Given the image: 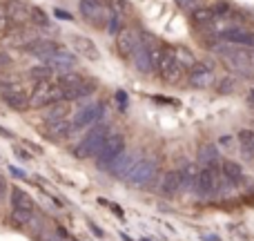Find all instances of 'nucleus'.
Returning <instances> with one entry per match:
<instances>
[{"mask_svg": "<svg viewBox=\"0 0 254 241\" xmlns=\"http://www.w3.org/2000/svg\"><path fill=\"white\" fill-rule=\"evenodd\" d=\"M112 134L110 125L107 123H96L94 127H89V132L80 139V143L76 145L74 150H71V154L78 159H89V157H96L98 152H101L103 143L107 141V136Z\"/></svg>", "mask_w": 254, "mask_h": 241, "instance_id": "f257e3e1", "label": "nucleus"}, {"mask_svg": "<svg viewBox=\"0 0 254 241\" xmlns=\"http://www.w3.org/2000/svg\"><path fill=\"white\" fill-rule=\"evenodd\" d=\"M156 72H158V76H161L165 83H170V85H176L185 76V72L181 70L179 63H176V45L163 43L161 58H158Z\"/></svg>", "mask_w": 254, "mask_h": 241, "instance_id": "f03ea898", "label": "nucleus"}, {"mask_svg": "<svg viewBox=\"0 0 254 241\" xmlns=\"http://www.w3.org/2000/svg\"><path fill=\"white\" fill-rule=\"evenodd\" d=\"M58 101H65L63 98V87L58 83H52V80H43V83H36L34 92L29 96V107L45 110V107L54 105Z\"/></svg>", "mask_w": 254, "mask_h": 241, "instance_id": "7ed1b4c3", "label": "nucleus"}, {"mask_svg": "<svg viewBox=\"0 0 254 241\" xmlns=\"http://www.w3.org/2000/svg\"><path fill=\"white\" fill-rule=\"evenodd\" d=\"M125 148H127V141H125L123 134H110L107 136V141L103 143L101 152L94 157L96 159L98 170H107V165H110L114 159H119L121 154L125 152Z\"/></svg>", "mask_w": 254, "mask_h": 241, "instance_id": "20e7f679", "label": "nucleus"}, {"mask_svg": "<svg viewBox=\"0 0 254 241\" xmlns=\"http://www.w3.org/2000/svg\"><path fill=\"white\" fill-rule=\"evenodd\" d=\"M103 114H105V103L103 101H94V103H89V105L80 107V110L74 114V121H71L74 132L85 130V127H94L103 119Z\"/></svg>", "mask_w": 254, "mask_h": 241, "instance_id": "39448f33", "label": "nucleus"}, {"mask_svg": "<svg viewBox=\"0 0 254 241\" xmlns=\"http://www.w3.org/2000/svg\"><path fill=\"white\" fill-rule=\"evenodd\" d=\"M154 176H156V161L154 159H138L125 181L134 188H145L154 181Z\"/></svg>", "mask_w": 254, "mask_h": 241, "instance_id": "423d86ee", "label": "nucleus"}, {"mask_svg": "<svg viewBox=\"0 0 254 241\" xmlns=\"http://www.w3.org/2000/svg\"><path fill=\"white\" fill-rule=\"evenodd\" d=\"M190 87L194 89H207L216 83V74H214V63L212 61H198L194 65V70L188 76Z\"/></svg>", "mask_w": 254, "mask_h": 241, "instance_id": "0eeeda50", "label": "nucleus"}, {"mask_svg": "<svg viewBox=\"0 0 254 241\" xmlns=\"http://www.w3.org/2000/svg\"><path fill=\"white\" fill-rule=\"evenodd\" d=\"M2 7L11 27H27L31 22V4L27 0H4Z\"/></svg>", "mask_w": 254, "mask_h": 241, "instance_id": "6e6552de", "label": "nucleus"}, {"mask_svg": "<svg viewBox=\"0 0 254 241\" xmlns=\"http://www.w3.org/2000/svg\"><path fill=\"white\" fill-rule=\"evenodd\" d=\"M140 43H143V34L131 29V27H127V29H123L116 36V52H119V56L123 58V61H131V56H134L136 49L140 47Z\"/></svg>", "mask_w": 254, "mask_h": 241, "instance_id": "1a4fd4ad", "label": "nucleus"}, {"mask_svg": "<svg viewBox=\"0 0 254 241\" xmlns=\"http://www.w3.org/2000/svg\"><path fill=\"white\" fill-rule=\"evenodd\" d=\"M78 11H80V16H83V20L94 27H105L107 18H110V9H107L105 4L94 2V0H80Z\"/></svg>", "mask_w": 254, "mask_h": 241, "instance_id": "9d476101", "label": "nucleus"}, {"mask_svg": "<svg viewBox=\"0 0 254 241\" xmlns=\"http://www.w3.org/2000/svg\"><path fill=\"white\" fill-rule=\"evenodd\" d=\"M71 47H74L76 54H80V56L87 58V61H92V63H98V61H101V52H98L96 43H94L92 38H87V36H83V34H71Z\"/></svg>", "mask_w": 254, "mask_h": 241, "instance_id": "9b49d317", "label": "nucleus"}, {"mask_svg": "<svg viewBox=\"0 0 254 241\" xmlns=\"http://www.w3.org/2000/svg\"><path fill=\"white\" fill-rule=\"evenodd\" d=\"M221 40L225 43H232V45H241V47H248V49H254V34L246 27L237 25V27H228L223 34L219 36Z\"/></svg>", "mask_w": 254, "mask_h": 241, "instance_id": "f8f14e48", "label": "nucleus"}, {"mask_svg": "<svg viewBox=\"0 0 254 241\" xmlns=\"http://www.w3.org/2000/svg\"><path fill=\"white\" fill-rule=\"evenodd\" d=\"M76 54H71V52H67V49H58L54 56H49L47 61H45V65H49L54 72H61V74H67V72H71L76 67Z\"/></svg>", "mask_w": 254, "mask_h": 241, "instance_id": "ddd939ff", "label": "nucleus"}, {"mask_svg": "<svg viewBox=\"0 0 254 241\" xmlns=\"http://www.w3.org/2000/svg\"><path fill=\"white\" fill-rule=\"evenodd\" d=\"M2 103L16 112H25L27 107H29V94H27L20 85H13V87H9V89H2Z\"/></svg>", "mask_w": 254, "mask_h": 241, "instance_id": "4468645a", "label": "nucleus"}, {"mask_svg": "<svg viewBox=\"0 0 254 241\" xmlns=\"http://www.w3.org/2000/svg\"><path fill=\"white\" fill-rule=\"evenodd\" d=\"M61 49V45L56 43V40H49V38H36L31 40L29 45L25 47L27 54H31V56L36 58H43V61H47L49 56H54V54Z\"/></svg>", "mask_w": 254, "mask_h": 241, "instance_id": "2eb2a0df", "label": "nucleus"}, {"mask_svg": "<svg viewBox=\"0 0 254 241\" xmlns=\"http://www.w3.org/2000/svg\"><path fill=\"white\" fill-rule=\"evenodd\" d=\"M136 161L138 159L134 157V154H127V152H123L119 159H114V161L107 165V170L105 172H110L112 176H116V179H121V181H125L127 179V174L131 172V167L136 165Z\"/></svg>", "mask_w": 254, "mask_h": 241, "instance_id": "dca6fc26", "label": "nucleus"}, {"mask_svg": "<svg viewBox=\"0 0 254 241\" xmlns=\"http://www.w3.org/2000/svg\"><path fill=\"white\" fill-rule=\"evenodd\" d=\"M183 188V179H181V172L179 170H167L161 179V185H158V192L163 197H174L179 190Z\"/></svg>", "mask_w": 254, "mask_h": 241, "instance_id": "f3484780", "label": "nucleus"}, {"mask_svg": "<svg viewBox=\"0 0 254 241\" xmlns=\"http://www.w3.org/2000/svg\"><path fill=\"white\" fill-rule=\"evenodd\" d=\"M71 134H74V125L67 119L52 123V125H47V130H45V136H47L52 143H63V141H67Z\"/></svg>", "mask_w": 254, "mask_h": 241, "instance_id": "a211bd4d", "label": "nucleus"}, {"mask_svg": "<svg viewBox=\"0 0 254 241\" xmlns=\"http://www.w3.org/2000/svg\"><path fill=\"white\" fill-rule=\"evenodd\" d=\"M69 110H71V105L67 101H58V103H54V105H49L43 110V121L47 123V125L58 123V121H65L67 114H69Z\"/></svg>", "mask_w": 254, "mask_h": 241, "instance_id": "6ab92c4d", "label": "nucleus"}, {"mask_svg": "<svg viewBox=\"0 0 254 241\" xmlns=\"http://www.w3.org/2000/svg\"><path fill=\"white\" fill-rule=\"evenodd\" d=\"M131 65H134V70L138 72V74H154V65H152V61H149V54L143 43H140V47L136 49V54L131 56Z\"/></svg>", "mask_w": 254, "mask_h": 241, "instance_id": "aec40b11", "label": "nucleus"}, {"mask_svg": "<svg viewBox=\"0 0 254 241\" xmlns=\"http://www.w3.org/2000/svg\"><path fill=\"white\" fill-rule=\"evenodd\" d=\"M221 172H223L228 183H241L243 181V167L237 161H230V159L228 161H221Z\"/></svg>", "mask_w": 254, "mask_h": 241, "instance_id": "412c9836", "label": "nucleus"}, {"mask_svg": "<svg viewBox=\"0 0 254 241\" xmlns=\"http://www.w3.org/2000/svg\"><path fill=\"white\" fill-rule=\"evenodd\" d=\"M11 206H13V210H29V212H34L36 203H34V199L25 192V190L13 188L11 190Z\"/></svg>", "mask_w": 254, "mask_h": 241, "instance_id": "4be33fe9", "label": "nucleus"}, {"mask_svg": "<svg viewBox=\"0 0 254 241\" xmlns=\"http://www.w3.org/2000/svg\"><path fill=\"white\" fill-rule=\"evenodd\" d=\"M176 63H179V67L183 72H192L198 61H196L192 49L185 47V45H179V47H176Z\"/></svg>", "mask_w": 254, "mask_h": 241, "instance_id": "5701e85b", "label": "nucleus"}, {"mask_svg": "<svg viewBox=\"0 0 254 241\" xmlns=\"http://www.w3.org/2000/svg\"><path fill=\"white\" fill-rule=\"evenodd\" d=\"M198 165L201 167H207V165H214L219 163V145L216 143H210V145H203L198 150Z\"/></svg>", "mask_w": 254, "mask_h": 241, "instance_id": "b1692460", "label": "nucleus"}, {"mask_svg": "<svg viewBox=\"0 0 254 241\" xmlns=\"http://www.w3.org/2000/svg\"><path fill=\"white\" fill-rule=\"evenodd\" d=\"M190 16H192V22L196 27H207V25H212V22L216 20L214 11H212L210 7H196Z\"/></svg>", "mask_w": 254, "mask_h": 241, "instance_id": "393cba45", "label": "nucleus"}, {"mask_svg": "<svg viewBox=\"0 0 254 241\" xmlns=\"http://www.w3.org/2000/svg\"><path fill=\"white\" fill-rule=\"evenodd\" d=\"M179 172H181V179H183V188H192L194 190V183H196L198 172H201L198 163H188V165H183ZM183 188H181V190H183Z\"/></svg>", "mask_w": 254, "mask_h": 241, "instance_id": "a878e982", "label": "nucleus"}, {"mask_svg": "<svg viewBox=\"0 0 254 241\" xmlns=\"http://www.w3.org/2000/svg\"><path fill=\"white\" fill-rule=\"evenodd\" d=\"M214 89H216V94H221V96L234 94V89H237V76H232V74L221 76V79L214 83Z\"/></svg>", "mask_w": 254, "mask_h": 241, "instance_id": "bb28decb", "label": "nucleus"}, {"mask_svg": "<svg viewBox=\"0 0 254 241\" xmlns=\"http://www.w3.org/2000/svg\"><path fill=\"white\" fill-rule=\"evenodd\" d=\"M107 4H110V13H114V16H119V18H125V16H129V11H131V2L129 0H107Z\"/></svg>", "mask_w": 254, "mask_h": 241, "instance_id": "cd10ccee", "label": "nucleus"}, {"mask_svg": "<svg viewBox=\"0 0 254 241\" xmlns=\"http://www.w3.org/2000/svg\"><path fill=\"white\" fill-rule=\"evenodd\" d=\"M65 230L63 228H49V230H40L34 237V241H65Z\"/></svg>", "mask_w": 254, "mask_h": 241, "instance_id": "c85d7f7f", "label": "nucleus"}, {"mask_svg": "<svg viewBox=\"0 0 254 241\" xmlns=\"http://www.w3.org/2000/svg\"><path fill=\"white\" fill-rule=\"evenodd\" d=\"M11 221H13V226H18V228H27V226L34 224V212H29V210H13L11 212Z\"/></svg>", "mask_w": 254, "mask_h": 241, "instance_id": "c756f323", "label": "nucleus"}, {"mask_svg": "<svg viewBox=\"0 0 254 241\" xmlns=\"http://www.w3.org/2000/svg\"><path fill=\"white\" fill-rule=\"evenodd\" d=\"M29 76L36 80V83H43V80H49L54 76V70L49 65H36L29 70Z\"/></svg>", "mask_w": 254, "mask_h": 241, "instance_id": "7c9ffc66", "label": "nucleus"}, {"mask_svg": "<svg viewBox=\"0 0 254 241\" xmlns=\"http://www.w3.org/2000/svg\"><path fill=\"white\" fill-rule=\"evenodd\" d=\"M83 79H85V76L76 74V72H74V74H71V72H67V74H61V76H58L56 83L61 85L63 89H71V87H76V85H80V80H83Z\"/></svg>", "mask_w": 254, "mask_h": 241, "instance_id": "2f4dec72", "label": "nucleus"}, {"mask_svg": "<svg viewBox=\"0 0 254 241\" xmlns=\"http://www.w3.org/2000/svg\"><path fill=\"white\" fill-rule=\"evenodd\" d=\"M103 29H105L110 36H119L121 31L125 29V27H123V18H119V16H114V13H110V18H107V22H105V27H103Z\"/></svg>", "mask_w": 254, "mask_h": 241, "instance_id": "473e14b6", "label": "nucleus"}, {"mask_svg": "<svg viewBox=\"0 0 254 241\" xmlns=\"http://www.w3.org/2000/svg\"><path fill=\"white\" fill-rule=\"evenodd\" d=\"M31 22H36V27H43V29H49V27H52L49 16L40 7H31Z\"/></svg>", "mask_w": 254, "mask_h": 241, "instance_id": "72a5a7b5", "label": "nucleus"}, {"mask_svg": "<svg viewBox=\"0 0 254 241\" xmlns=\"http://www.w3.org/2000/svg\"><path fill=\"white\" fill-rule=\"evenodd\" d=\"M210 9L214 11V16H216V18H223V16H230L234 7H232L230 2H225V0H219V2H214Z\"/></svg>", "mask_w": 254, "mask_h": 241, "instance_id": "f704fd0d", "label": "nucleus"}, {"mask_svg": "<svg viewBox=\"0 0 254 241\" xmlns=\"http://www.w3.org/2000/svg\"><path fill=\"white\" fill-rule=\"evenodd\" d=\"M7 31H9V18H7V13H4V7L0 4V36L7 34Z\"/></svg>", "mask_w": 254, "mask_h": 241, "instance_id": "c9c22d12", "label": "nucleus"}, {"mask_svg": "<svg viewBox=\"0 0 254 241\" xmlns=\"http://www.w3.org/2000/svg\"><path fill=\"white\" fill-rule=\"evenodd\" d=\"M176 2H179L181 9H185V11H190V13L198 7V0H176Z\"/></svg>", "mask_w": 254, "mask_h": 241, "instance_id": "e433bc0d", "label": "nucleus"}, {"mask_svg": "<svg viewBox=\"0 0 254 241\" xmlns=\"http://www.w3.org/2000/svg\"><path fill=\"white\" fill-rule=\"evenodd\" d=\"M232 143H234V136L232 134H223V136H219V139H216V145H219V148H230Z\"/></svg>", "mask_w": 254, "mask_h": 241, "instance_id": "4c0bfd02", "label": "nucleus"}, {"mask_svg": "<svg viewBox=\"0 0 254 241\" xmlns=\"http://www.w3.org/2000/svg\"><path fill=\"white\" fill-rule=\"evenodd\" d=\"M11 56H9L7 52H0V70H4V67H11Z\"/></svg>", "mask_w": 254, "mask_h": 241, "instance_id": "58836bf2", "label": "nucleus"}, {"mask_svg": "<svg viewBox=\"0 0 254 241\" xmlns=\"http://www.w3.org/2000/svg\"><path fill=\"white\" fill-rule=\"evenodd\" d=\"M7 190H9V183L4 181V176L0 174V203H2L4 197H7Z\"/></svg>", "mask_w": 254, "mask_h": 241, "instance_id": "ea45409f", "label": "nucleus"}, {"mask_svg": "<svg viewBox=\"0 0 254 241\" xmlns=\"http://www.w3.org/2000/svg\"><path fill=\"white\" fill-rule=\"evenodd\" d=\"M54 16L61 18V20H74V16H71V13H67V11H63V9H54Z\"/></svg>", "mask_w": 254, "mask_h": 241, "instance_id": "a19ab883", "label": "nucleus"}, {"mask_svg": "<svg viewBox=\"0 0 254 241\" xmlns=\"http://www.w3.org/2000/svg\"><path fill=\"white\" fill-rule=\"evenodd\" d=\"M13 154H16V157L20 159V161H29V159H31V154H27L22 148H16V150H13Z\"/></svg>", "mask_w": 254, "mask_h": 241, "instance_id": "79ce46f5", "label": "nucleus"}, {"mask_svg": "<svg viewBox=\"0 0 254 241\" xmlns=\"http://www.w3.org/2000/svg\"><path fill=\"white\" fill-rule=\"evenodd\" d=\"M116 101H119L121 107L125 110V105H127V94H125V92H116Z\"/></svg>", "mask_w": 254, "mask_h": 241, "instance_id": "37998d69", "label": "nucleus"}, {"mask_svg": "<svg viewBox=\"0 0 254 241\" xmlns=\"http://www.w3.org/2000/svg\"><path fill=\"white\" fill-rule=\"evenodd\" d=\"M89 230H92V233H94V235H96V237H101V239H103V230H101V228H98V226H96V224H92V221H89Z\"/></svg>", "mask_w": 254, "mask_h": 241, "instance_id": "c03bdc74", "label": "nucleus"}, {"mask_svg": "<svg viewBox=\"0 0 254 241\" xmlns=\"http://www.w3.org/2000/svg\"><path fill=\"white\" fill-rule=\"evenodd\" d=\"M9 170H11L16 176H20V179H27V172L25 170H18V167H13V165H9Z\"/></svg>", "mask_w": 254, "mask_h": 241, "instance_id": "a18cd8bd", "label": "nucleus"}, {"mask_svg": "<svg viewBox=\"0 0 254 241\" xmlns=\"http://www.w3.org/2000/svg\"><path fill=\"white\" fill-rule=\"evenodd\" d=\"M0 136H4V139H13L11 132H9L7 127H2V125H0Z\"/></svg>", "mask_w": 254, "mask_h": 241, "instance_id": "49530a36", "label": "nucleus"}, {"mask_svg": "<svg viewBox=\"0 0 254 241\" xmlns=\"http://www.w3.org/2000/svg\"><path fill=\"white\" fill-rule=\"evenodd\" d=\"M203 241H223L219 235H203Z\"/></svg>", "mask_w": 254, "mask_h": 241, "instance_id": "de8ad7c7", "label": "nucleus"}, {"mask_svg": "<svg viewBox=\"0 0 254 241\" xmlns=\"http://www.w3.org/2000/svg\"><path fill=\"white\" fill-rule=\"evenodd\" d=\"M110 208H112V210H114V212H116V215H119V217H123V210H121V208L116 206V203H112V201H110Z\"/></svg>", "mask_w": 254, "mask_h": 241, "instance_id": "09e8293b", "label": "nucleus"}, {"mask_svg": "<svg viewBox=\"0 0 254 241\" xmlns=\"http://www.w3.org/2000/svg\"><path fill=\"white\" fill-rule=\"evenodd\" d=\"M27 145H29V148L34 150V152H38V154L43 152V148H40V145H36V143H29V141H27Z\"/></svg>", "mask_w": 254, "mask_h": 241, "instance_id": "8fccbe9b", "label": "nucleus"}, {"mask_svg": "<svg viewBox=\"0 0 254 241\" xmlns=\"http://www.w3.org/2000/svg\"><path fill=\"white\" fill-rule=\"evenodd\" d=\"M248 103H250V105H254V89L250 94H248Z\"/></svg>", "mask_w": 254, "mask_h": 241, "instance_id": "3c124183", "label": "nucleus"}, {"mask_svg": "<svg viewBox=\"0 0 254 241\" xmlns=\"http://www.w3.org/2000/svg\"><path fill=\"white\" fill-rule=\"evenodd\" d=\"M121 239H123V241H131V237H127V235H121Z\"/></svg>", "mask_w": 254, "mask_h": 241, "instance_id": "603ef678", "label": "nucleus"}, {"mask_svg": "<svg viewBox=\"0 0 254 241\" xmlns=\"http://www.w3.org/2000/svg\"><path fill=\"white\" fill-rule=\"evenodd\" d=\"M94 2H98V4H107V0H94Z\"/></svg>", "mask_w": 254, "mask_h": 241, "instance_id": "864d4df0", "label": "nucleus"}, {"mask_svg": "<svg viewBox=\"0 0 254 241\" xmlns=\"http://www.w3.org/2000/svg\"><path fill=\"white\" fill-rule=\"evenodd\" d=\"M140 241H154L152 237H143V239H140Z\"/></svg>", "mask_w": 254, "mask_h": 241, "instance_id": "5fc2aeb1", "label": "nucleus"}]
</instances>
